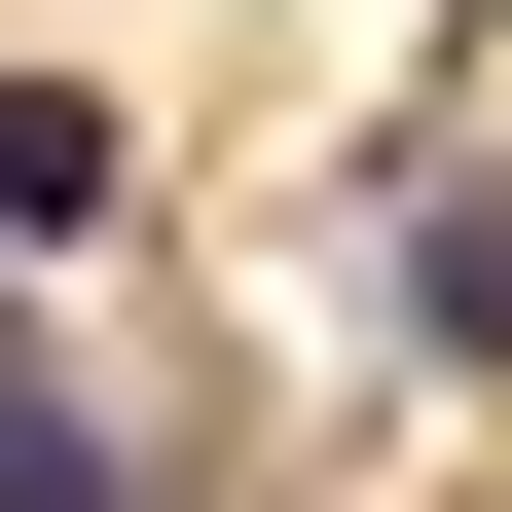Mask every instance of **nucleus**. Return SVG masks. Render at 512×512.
<instances>
[{"mask_svg": "<svg viewBox=\"0 0 512 512\" xmlns=\"http://www.w3.org/2000/svg\"><path fill=\"white\" fill-rule=\"evenodd\" d=\"M403 330H439V366H512V183H439V220H403Z\"/></svg>", "mask_w": 512, "mask_h": 512, "instance_id": "nucleus-3", "label": "nucleus"}, {"mask_svg": "<svg viewBox=\"0 0 512 512\" xmlns=\"http://www.w3.org/2000/svg\"><path fill=\"white\" fill-rule=\"evenodd\" d=\"M0 512H147V439H110L74 366H37V330H0Z\"/></svg>", "mask_w": 512, "mask_h": 512, "instance_id": "nucleus-1", "label": "nucleus"}, {"mask_svg": "<svg viewBox=\"0 0 512 512\" xmlns=\"http://www.w3.org/2000/svg\"><path fill=\"white\" fill-rule=\"evenodd\" d=\"M37 220H110V74H0V256Z\"/></svg>", "mask_w": 512, "mask_h": 512, "instance_id": "nucleus-2", "label": "nucleus"}]
</instances>
